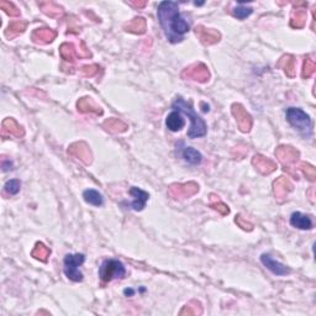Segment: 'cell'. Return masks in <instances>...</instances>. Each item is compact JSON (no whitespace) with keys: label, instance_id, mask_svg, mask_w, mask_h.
Here are the masks:
<instances>
[{"label":"cell","instance_id":"6da1fadb","mask_svg":"<svg viewBox=\"0 0 316 316\" xmlns=\"http://www.w3.org/2000/svg\"><path fill=\"white\" fill-rule=\"evenodd\" d=\"M157 14H158L161 26H162L168 41L172 44L182 42L184 35L189 31L190 26L179 13L178 3L162 1L158 5Z\"/></svg>","mask_w":316,"mask_h":316},{"label":"cell","instance_id":"7a4b0ae2","mask_svg":"<svg viewBox=\"0 0 316 316\" xmlns=\"http://www.w3.org/2000/svg\"><path fill=\"white\" fill-rule=\"evenodd\" d=\"M173 109H176L177 111L185 114L186 116L190 119V129L188 131V137L189 138H197V137H203L206 135V125L201 117L193 110L192 105L189 103H186L185 100H183L182 98H177V100L173 103Z\"/></svg>","mask_w":316,"mask_h":316},{"label":"cell","instance_id":"3957f363","mask_svg":"<svg viewBox=\"0 0 316 316\" xmlns=\"http://www.w3.org/2000/svg\"><path fill=\"white\" fill-rule=\"evenodd\" d=\"M126 274V269L122 262L119 260H105L99 268V277L104 283L114 281V279H121Z\"/></svg>","mask_w":316,"mask_h":316},{"label":"cell","instance_id":"277c9868","mask_svg":"<svg viewBox=\"0 0 316 316\" xmlns=\"http://www.w3.org/2000/svg\"><path fill=\"white\" fill-rule=\"evenodd\" d=\"M285 116L288 122L292 125L293 127L298 129L300 133H308L310 135L311 133V120L310 116L304 110L299 108H289L286 109Z\"/></svg>","mask_w":316,"mask_h":316},{"label":"cell","instance_id":"5b68a950","mask_svg":"<svg viewBox=\"0 0 316 316\" xmlns=\"http://www.w3.org/2000/svg\"><path fill=\"white\" fill-rule=\"evenodd\" d=\"M85 261V256L83 253H77V254H67L65 257V274L68 279L73 282H82L83 281V274L79 270V266H82Z\"/></svg>","mask_w":316,"mask_h":316},{"label":"cell","instance_id":"8992f818","mask_svg":"<svg viewBox=\"0 0 316 316\" xmlns=\"http://www.w3.org/2000/svg\"><path fill=\"white\" fill-rule=\"evenodd\" d=\"M199 192V185L194 182L183 184H172L168 188V194L173 199H186Z\"/></svg>","mask_w":316,"mask_h":316},{"label":"cell","instance_id":"52a82bcc","mask_svg":"<svg viewBox=\"0 0 316 316\" xmlns=\"http://www.w3.org/2000/svg\"><path fill=\"white\" fill-rule=\"evenodd\" d=\"M231 111H233V117L236 119L237 126L242 133H249L252 129V116L247 113V110L243 108L241 104H233L231 106Z\"/></svg>","mask_w":316,"mask_h":316},{"label":"cell","instance_id":"ba28073f","mask_svg":"<svg viewBox=\"0 0 316 316\" xmlns=\"http://www.w3.org/2000/svg\"><path fill=\"white\" fill-rule=\"evenodd\" d=\"M182 76H183L184 78L199 82V83H205V82H208L209 78H210V73H209L208 67H206L204 63H195V65L189 66V67L183 70Z\"/></svg>","mask_w":316,"mask_h":316},{"label":"cell","instance_id":"9c48e42d","mask_svg":"<svg viewBox=\"0 0 316 316\" xmlns=\"http://www.w3.org/2000/svg\"><path fill=\"white\" fill-rule=\"evenodd\" d=\"M68 153H69L70 156L78 158L84 165L92 163V151H90L89 146H88L85 142H76L73 143V145H70L69 149H68Z\"/></svg>","mask_w":316,"mask_h":316},{"label":"cell","instance_id":"30bf717a","mask_svg":"<svg viewBox=\"0 0 316 316\" xmlns=\"http://www.w3.org/2000/svg\"><path fill=\"white\" fill-rule=\"evenodd\" d=\"M276 156L284 166H293L299 161L300 153L292 146H279L276 150Z\"/></svg>","mask_w":316,"mask_h":316},{"label":"cell","instance_id":"8fae6325","mask_svg":"<svg viewBox=\"0 0 316 316\" xmlns=\"http://www.w3.org/2000/svg\"><path fill=\"white\" fill-rule=\"evenodd\" d=\"M293 190V184L289 181V178L286 177H279L277 181H274L273 183V192L276 195L277 200L279 203H283L284 200L286 199L288 194Z\"/></svg>","mask_w":316,"mask_h":316},{"label":"cell","instance_id":"7c38bea8","mask_svg":"<svg viewBox=\"0 0 316 316\" xmlns=\"http://www.w3.org/2000/svg\"><path fill=\"white\" fill-rule=\"evenodd\" d=\"M261 262H262L263 266L267 267L273 274H276V276L282 277V276H286V274H289L290 273L289 268L286 267V266H284L283 263L274 260V258L268 253H263L262 256H261Z\"/></svg>","mask_w":316,"mask_h":316},{"label":"cell","instance_id":"4fadbf2b","mask_svg":"<svg viewBox=\"0 0 316 316\" xmlns=\"http://www.w3.org/2000/svg\"><path fill=\"white\" fill-rule=\"evenodd\" d=\"M25 131L22 126H20L17 121L11 117H8L1 124V136L4 138L6 137H24Z\"/></svg>","mask_w":316,"mask_h":316},{"label":"cell","instance_id":"5bb4252c","mask_svg":"<svg viewBox=\"0 0 316 316\" xmlns=\"http://www.w3.org/2000/svg\"><path fill=\"white\" fill-rule=\"evenodd\" d=\"M252 165H253V167L262 174H270L277 169L276 162H273L272 160L266 158V157L261 156V154H257V156L253 157Z\"/></svg>","mask_w":316,"mask_h":316},{"label":"cell","instance_id":"9a60e30c","mask_svg":"<svg viewBox=\"0 0 316 316\" xmlns=\"http://www.w3.org/2000/svg\"><path fill=\"white\" fill-rule=\"evenodd\" d=\"M195 33H197V36L200 38V41H201L204 45L216 44V42L220 41V37H221L216 30L205 29L204 26H198L197 29H195Z\"/></svg>","mask_w":316,"mask_h":316},{"label":"cell","instance_id":"2e32d148","mask_svg":"<svg viewBox=\"0 0 316 316\" xmlns=\"http://www.w3.org/2000/svg\"><path fill=\"white\" fill-rule=\"evenodd\" d=\"M130 194L133 197V201L130 204L131 208L136 211H141L146 206L147 200H149L150 194L145 190L140 189L137 186H133L130 189Z\"/></svg>","mask_w":316,"mask_h":316},{"label":"cell","instance_id":"e0dca14e","mask_svg":"<svg viewBox=\"0 0 316 316\" xmlns=\"http://www.w3.org/2000/svg\"><path fill=\"white\" fill-rule=\"evenodd\" d=\"M57 37V33L52 29H47V27H44V29H36L35 31L31 35V38L35 44L40 45H46L52 42L54 38Z\"/></svg>","mask_w":316,"mask_h":316},{"label":"cell","instance_id":"ac0fdd59","mask_svg":"<svg viewBox=\"0 0 316 316\" xmlns=\"http://www.w3.org/2000/svg\"><path fill=\"white\" fill-rule=\"evenodd\" d=\"M290 225H292L293 227H297V229L300 230L313 229V221H311L310 216H308L305 214L299 213V211L292 214V216H290Z\"/></svg>","mask_w":316,"mask_h":316},{"label":"cell","instance_id":"d6986e66","mask_svg":"<svg viewBox=\"0 0 316 316\" xmlns=\"http://www.w3.org/2000/svg\"><path fill=\"white\" fill-rule=\"evenodd\" d=\"M77 109L81 113H93L97 114V115H101L103 114V110L100 106H98L97 104L93 101L92 98L84 97L82 99L78 100V103H77Z\"/></svg>","mask_w":316,"mask_h":316},{"label":"cell","instance_id":"ffe728a7","mask_svg":"<svg viewBox=\"0 0 316 316\" xmlns=\"http://www.w3.org/2000/svg\"><path fill=\"white\" fill-rule=\"evenodd\" d=\"M124 29L127 33H136V35H142V33H146V20L143 19V17H135V19L131 20L129 24L125 25Z\"/></svg>","mask_w":316,"mask_h":316},{"label":"cell","instance_id":"44dd1931","mask_svg":"<svg viewBox=\"0 0 316 316\" xmlns=\"http://www.w3.org/2000/svg\"><path fill=\"white\" fill-rule=\"evenodd\" d=\"M277 67L282 68L289 78L295 77V58L290 54H285V56L282 57L279 62L277 63Z\"/></svg>","mask_w":316,"mask_h":316},{"label":"cell","instance_id":"7402d4cb","mask_svg":"<svg viewBox=\"0 0 316 316\" xmlns=\"http://www.w3.org/2000/svg\"><path fill=\"white\" fill-rule=\"evenodd\" d=\"M166 125H167L168 129H169L170 131H173V133L182 130L184 127V120L183 117H182L181 113L177 110L172 111L167 116V119H166Z\"/></svg>","mask_w":316,"mask_h":316},{"label":"cell","instance_id":"603a6c76","mask_svg":"<svg viewBox=\"0 0 316 316\" xmlns=\"http://www.w3.org/2000/svg\"><path fill=\"white\" fill-rule=\"evenodd\" d=\"M103 127L111 133H121L127 130V125L120 119H108L103 122Z\"/></svg>","mask_w":316,"mask_h":316},{"label":"cell","instance_id":"cb8c5ba5","mask_svg":"<svg viewBox=\"0 0 316 316\" xmlns=\"http://www.w3.org/2000/svg\"><path fill=\"white\" fill-rule=\"evenodd\" d=\"M83 198L88 204H90V205L101 206V205H103V203H104L103 195L100 194V193L98 192V190H94V189L84 190Z\"/></svg>","mask_w":316,"mask_h":316},{"label":"cell","instance_id":"d4e9b609","mask_svg":"<svg viewBox=\"0 0 316 316\" xmlns=\"http://www.w3.org/2000/svg\"><path fill=\"white\" fill-rule=\"evenodd\" d=\"M50 254H51V249L41 242L36 243L33 252H31V256H33V258H36V260L41 261V262H46V261L49 260Z\"/></svg>","mask_w":316,"mask_h":316},{"label":"cell","instance_id":"484cf974","mask_svg":"<svg viewBox=\"0 0 316 316\" xmlns=\"http://www.w3.org/2000/svg\"><path fill=\"white\" fill-rule=\"evenodd\" d=\"M306 24V11L297 9L290 17V26L293 29H303Z\"/></svg>","mask_w":316,"mask_h":316},{"label":"cell","instance_id":"4316f807","mask_svg":"<svg viewBox=\"0 0 316 316\" xmlns=\"http://www.w3.org/2000/svg\"><path fill=\"white\" fill-rule=\"evenodd\" d=\"M38 5H40L41 10L49 17H58L62 15V8L57 5V4L52 3V1H45V3H40Z\"/></svg>","mask_w":316,"mask_h":316},{"label":"cell","instance_id":"83f0119b","mask_svg":"<svg viewBox=\"0 0 316 316\" xmlns=\"http://www.w3.org/2000/svg\"><path fill=\"white\" fill-rule=\"evenodd\" d=\"M183 158L190 165H198L203 161V156L193 147H185L183 151Z\"/></svg>","mask_w":316,"mask_h":316},{"label":"cell","instance_id":"f1b7e54d","mask_svg":"<svg viewBox=\"0 0 316 316\" xmlns=\"http://www.w3.org/2000/svg\"><path fill=\"white\" fill-rule=\"evenodd\" d=\"M26 27H27L26 21H22V20H17V21H13L9 24L8 29H6V31H5V35L8 36V37H10V36L19 35V33H22L25 30H26Z\"/></svg>","mask_w":316,"mask_h":316},{"label":"cell","instance_id":"f546056e","mask_svg":"<svg viewBox=\"0 0 316 316\" xmlns=\"http://www.w3.org/2000/svg\"><path fill=\"white\" fill-rule=\"evenodd\" d=\"M60 53H61V57H62L65 61H67V62H73L74 58L77 57L76 49H74V46L72 44L61 45Z\"/></svg>","mask_w":316,"mask_h":316},{"label":"cell","instance_id":"4dcf8cb0","mask_svg":"<svg viewBox=\"0 0 316 316\" xmlns=\"http://www.w3.org/2000/svg\"><path fill=\"white\" fill-rule=\"evenodd\" d=\"M210 208L214 209V210H216L217 213H220L222 215V216H225V215H227V214L230 213V209L229 206L225 205L222 201H220L219 198L215 197V195H211V201H210Z\"/></svg>","mask_w":316,"mask_h":316},{"label":"cell","instance_id":"1f68e13d","mask_svg":"<svg viewBox=\"0 0 316 316\" xmlns=\"http://www.w3.org/2000/svg\"><path fill=\"white\" fill-rule=\"evenodd\" d=\"M253 13V9L251 8V6H247V5H243L242 3L240 4V5L236 6L235 9H233V15H235L237 19L240 20H243L246 19L247 17H249L251 14Z\"/></svg>","mask_w":316,"mask_h":316},{"label":"cell","instance_id":"d6a6232c","mask_svg":"<svg viewBox=\"0 0 316 316\" xmlns=\"http://www.w3.org/2000/svg\"><path fill=\"white\" fill-rule=\"evenodd\" d=\"M0 8L3 9V10L8 14L9 17H20L19 8H17V6L14 5L13 3H10V1H6V0L0 1Z\"/></svg>","mask_w":316,"mask_h":316},{"label":"cell","instance_id":"836d02e7","mask_svg":"<svg viewBox=\"0 0 316 316\" xmlns=\"http://www.w3.org/2000/svg\"><path fill=\"white\" fill-rule=\"evenodd\" d=\"M20 189H21V183H20L19 179H10L4 185V190L9 195H17L20 192Z\"/></svg>","mask_w":316,"mask_h":316},{"label":"cell","instance_id":"e575fe53","mask_svg":"<svg viewBox=\"0 0 316 316\" xmlns=\"http://www.w3.org/2000/svg\"><path fill=\"white\" fill-rule=\"evenodd\" d=\"M179 314H181V315H197V314H201L200 303H198V301H192V303L186 304Z\"/></svg>","mask_w":316,"mask_h":316},{"label":"cell","instance_id":"d590c367","mask_svg":"<svg viewBox=\"0 0 316 316\" xmlns=\"http://www.w3.org/2000/svg\"><path fill=\"white\" fill-rule=\"evenodd\" d=\"M315 69H316L315 62H314L311 58H305L303 65V73H301V76H303L304 79L310 78V77L314 74V72H315Z\"/></svg>","mask_w":316,"mask_h":316},{"label":"cell","instance_id":"8d00e7d4","mask_svg":"<svg viewBox=\"0 0 316 316\" xmlns=\"http://www.w3.org/2000/svg\"><path fill=\"white\" fill-rule=\"evenodd\" d=\"M300 170L303 172L304 176H305L309 181H311V182L315 181L316 170L313 166L309 165V163H301V165H300Z\"/></svg>","mask_w":316,"mask_h":316},{"label":"cell","instance_id":"74e56055","mask_svg":"<svg viewBox=\"0 0 316 316\" xmlns=\"http://www.w3.org/2000/svg\"><path fill=\"white\" fill-rule=\"evenodd\" d=\"M99 72V66L90 65V66H83L81 68V73L84 77H93Z\"/></svg>","mask_w":316,"mask_h":316},{"label":"cell","instance_id":"f35d334b","mask_svg":"<svg viewBox=\"0 0 316 316\" xmlns=\"http://www.w3.org/2000/svg\"><path fill=\"white\" fill-rule=\"evenodd\" d=\"M235 221H236V224L238 225V226L242 227V229L246 230V231H251L252 227H253V226H252L251 222H249L247 220H245L242 216H236Z\"/></svg>","mask_w":316,"mask_h":316},{"label":"cell","instance_id":"ab89813d","mask_svg":"<svg viewBox=\"0 0 316 316\" xmlns=\"http://www.w3.org/2000/svg\"><path fill=\"white\" fill-rule=\"evenodd\" d=\"M9 169H13V162H11L10 160H3V170L4 172H6V170Z\"/></svg>","mask_w":316,"mask_h":316},{"label":"cell","instance_id":"60d3db41","mask_svg":"<svg viewBox=\"0 0 316 316\" xmlns=\"http://www.w3.org/2000/svg\"><path fill=\"white\" fill-rule=\"evenodd\" d=\"M131 5L136 8H145L147 5V1H131Z\"/></svg>","mask_w":316,"mask_h":316},{"label":"cell","instance_id":"b9f144b4","mask_svg":"<svg viewBox=\"0 0 316 316\" xmlns=\"http://www.w3.org/2000/svg\"><path fill=\"white\" fill-rule=\"evenodd\" d=\"M125 294H126V295H133V289H126V290H125Z\"/></svg>","mask_w":316,"mask_h":316}]
</instances>
